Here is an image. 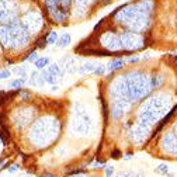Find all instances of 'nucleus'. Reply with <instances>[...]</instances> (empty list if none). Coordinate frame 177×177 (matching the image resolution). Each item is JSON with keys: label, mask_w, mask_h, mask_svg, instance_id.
<instances>
[{"label": "nucleus", "mask_w": 177, "mask_h": 177, "mask_svg": "<svg viewBox=\"0 0 177 177\" xmlns=\"http://www.w3.org/2000/svg\"><path fill=\"white\" fill-rule=\"evenodd\" d=\"M41 76L44 77V80L47 82V83H49V84H55V83H56V79H58V77L55 76V75L49 73V72H45V70H44Z\"/></svg>", "instance_id": "f257e3e1"}, {"label": "nucleus", "mask_w": 177, "mask_h": 177, "mask_svg": "<svg viewBox=\"0 0 177 177\" xmlns=\"http://www.w3.org/2000/svg\"><path fill=\"white\" fill-rule=\"evenodd\" d=\"M70 44V35L69 34H63V35H62V37L59 38V40H58V45H59L60 48H65V47H67V45H69Z\"/></svg>", "instance_id": "f03ea898"}, {"label": "nucleus", "mask_w": 177, "mask_h": 177, "mask_svg": "<svg viewBox=\"0 0 177 177\" xmlns=\"http://www.w3.org/2000/svg\"><path fill=\"white\" fill-rule=\"evenodd\" d=\"M48 63H49V58H47V56L40 58V59L35 60V67H37V69H44Z\"/></svg>", "instance_id": "7ed1b4c3"}, {"label": "nucleus", "mask_w": 177, "mask_h": 177, "mask_svg": "<svg viewBox=\"0 0 177 177\" xmlns=\"http://www.w3.org/2000/svg\"><path fill=\"white\" fill-rule=\"evenodd\" d=\"M122 65H124V60L122 59H114V60H111L110 63H108V69H110V70L120 69Z\"/></svg>", "instance_id": "20e7f679"}, {"label": "nucleus", "mask_w": 177, "mask_h": 177, "mask_svg": "<svg viewBox=\"0 0 177 177\" xmlns=\"http://www.w3.org/2000/svg\"><path fill=\"white\" fill-rule=\"evenodd\" d=\"M58 40H59V37H58V33H55V31H51V33L48 34V37H47V42L48 44H56Z\"/></svg>", "instance_id": "39448f33"}, {"label": "nucleus", "mask_w": 177, "mask_h": 177, "mask_svg": "<svg viewBox=\"0 0 177 177\" xmlns=\"http://www.w3.org/2000/svg\"><path fill=\"white\" fill-rule=\"evenodd\" d=\"M49 73H52V75H55V76H60L62 75V70H60V67L58 66L56 63H54V65H51L49 66V70H48Z\"/></svg>", "instance_id": "423d86ee"}, {"label": "nucleus", "mask_w": 177, "mask_h": 177, "mask_svg": "<svg viewBox=\"0 0 177 177\" xmlns=\"http://www.w3.org/2000/svg\"><path fill=\"white\" fill-rule=\"evenodd\" d=\"M25 83V79L24 77H21V79H17V80H13L10 83V87H13V89H20L23 84Z\"/></svg>", "instance_id": "0eeeda50"}, {"label": "nucleus", "mask_w": 177, "mask_h": 177, "mask_svg": "<svg viewBox=\"0 0 177 177\" xmlns=\"http://www.w3.org/2000/svg\"><path fill=\"white\" fill-rule=\"evenodd\" d=\"M94 67L96 66H93V63H86V65H83L80 72H91V70H94Z\"/></svg>", "instance_id": "6e6552de"}, {"label": "nucleus", "mask_w": 177, "mask_h": 177, "mask_svg": "<svg viewBox=\"0 0 177 177\" xmlns=\"http://www.w3.org/2000/svg\"><path fill=\"white\" fill-rule=\"evenodd\" d=\"M157 171L162 174H166L169 171V167H167V164H160V166L157 167Z\"/></svg>", "instance_id": "1a4fd4ad"}, {"label": "nucleus", "mask_w": 177, "mask_h": 177, "mask_svg": "<svg viewBox=\"0 0 177 177\" xmlns=\"http://www.w3.org/2000/svg\"><path fill=\"white\" fill-rule=\"evenodd\" d=\"M47 37H44L42 38V40H40V41H38V44H37V47L38 48H40V49H41V48H42V49H44V48H45V47H47Z\"/></svg>", "instance_id": "9d476101"}, {"label": "nucleus", "mask_w": 177, "mask_h": 177, "mask_svg": "<svg viewBox=\"0 0 177 177\" xmlns=\"http://www.w3.org/2000/svg\"><path fill=\"white\" fill-rule=\"evenodd\" d=\"M27 60H28V62H35V60H37V52L33 51V52L27 56Z\"/></svg>", "instance_id": "9b49d317"}, {"label": "nucleus", "mask_w": 177, "mask_h": 177, "mask_svg": "<svg viewBox=\"0 0 177 177\" xmlns=\"http://www.w3.org/2000/svg\"><path fill=\"white\" fill-rule=\"evenodd\" d=\"M96 75H104V66H101V65H98V66H96L94 67V70H93Z\"/></svg>", "instance_id": "f8f14e48"}, {"label": "nucleus", "mask_w": 177, "mask_h": 177, "mask_svg": "<svg viewBox=\"0 0 177 177\" xmlns=\"http://www.w3.org/2000/svg\"><path fill=\"white\" fill-rule=\"evenodd\" d=\"M9 77H10L9 70H0V79H9Z\"/></svg>", "instance_id": "ddd939ff"}, {"label": "nucleus", "mask_w": 177, "mask_h": 177, "mask_svg": "<svg viewBox=\"0 0 177 177\" xmlns=\"http://www.w3.org/2000/svg\"><path fill=\"white\" fill-rule=\"evenodd\" d=\"M17 169H18V166H17V164H13V166L9 167V171H10V173H14V171H17Z\"/></svg>", "instance_id": "4468645a"}, {"label": "nucleus", "mask_w": 177, "mask_h": 177, "mask_svg": "<svg viewBox=\"0 0 177 177\" xmlns=\"http://www.w3.org/2000/svg\"><path fill=\"white\" fill-rule=\"evenodd\" d=\"M113 171H114L113 167H107V170H106V174H107V176H111V174H113Z\"/></svg>", "instance_id": "2eb2a0df"}, {"label": "nucleus", "mask_w": 177, "mask_h": 177, "mask_svg": "<svg viewBox=\"0 0 177 177\" xmlns=\"http://www.w3.org/2000/svg\"><path fill=\"white\" fill-rule=\"evenodd\" d=\"M17 72H18V75H21V76H24V73H25V69H24V67H20V69L17 70Z\"/></svg>", "instance_id": "dca6fc26"}, {"label": "nucleus", "mask_w": 177, "mask_h": 177, "mask_svg": "<svg viewBox=\"0 0 177 177\" xmlns=\"http://www.w3.org/2000/svg\"><path fill=\"white\" fill-rule=\"evenodd\" d=\"M138 58H129V62H137Z\"/></svg>", "instance_id": "f3484780"}]
</instances>
